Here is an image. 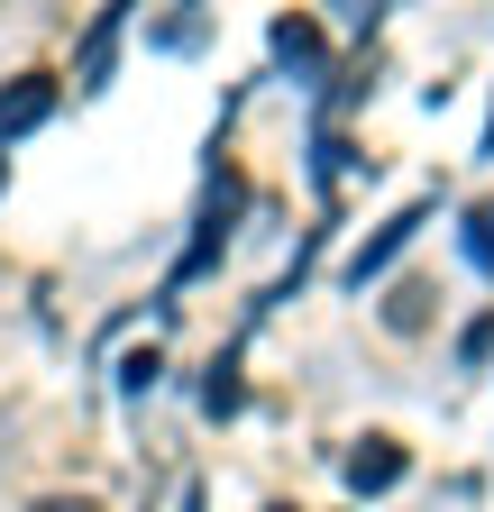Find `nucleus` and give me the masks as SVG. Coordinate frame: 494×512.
Returning <instances> with one entry per match:
<instances>
[{"mask_svg": "<svg viewBox=\"0 0 494 512\" xmlns=\"http://www.w3.org/2000/svg\"><path fill=\"white\" fill-rule=\"evenodd\" d=\"M394 476H403V448H394V439H366L357 458H348V485H357V494H385Z\"/></svg>", "mask_w": 494, "mask_h": 512, "instance_id": "nucleus-1", "label": "nucleus"}, {"mask_svg": "<svg viewBox=\"0 0 494 512\" xmlns=\"http://www.w3.org/2000/svg\"><path fill=\"white\" fill-rule=\"evenodd\" d=\"M467 256L494 275V202H476V211H467Z\"/></svg>", "mask_w": 494, "mask_h": 512, "instance_id": "nucleus-2", "label": "nucleus"}]
</instances>
